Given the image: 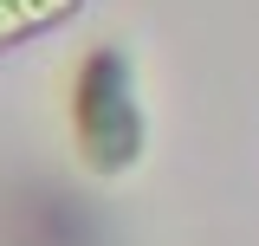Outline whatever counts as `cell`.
<instances>
[{"instance_id":"obj_1","label":"cell","mask_w":259,"mask_h":246,"mask_svg":"<svg viewBox=\"0 0 259 246\" xmlns=\"http://www.w3.org/2000/svg\"><path fill=\"white\" fill-rule=\"evenodd\" d=\"M71 143L91 175H130L143 162L149 123L136 104V71L117 46H91L71 78Z\"/></svg>"},{"instance_id":"obj_2","label":"cell","mask_w":259,"mask_h":246,"mask_svg":"<svg viewBox=\"0 0 259 246\" xmlns=\"http://www.w3.org/2000/svg\"><path fill=\"white\" fill-rule=\"evenodd\" d=\"M84 0H0V52L20 46V39H39V32L65 26Z\"/></svg>"}]
</instances>
